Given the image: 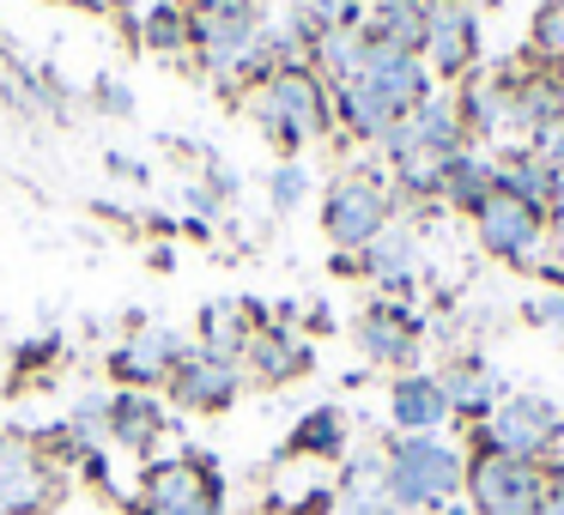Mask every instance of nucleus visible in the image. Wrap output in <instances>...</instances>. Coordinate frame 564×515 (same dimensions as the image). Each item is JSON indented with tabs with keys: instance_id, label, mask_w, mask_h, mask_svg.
I'll return each instance as SVG.
<instances>
[{
	"instance_id": "obj_1",
	"label": "nucleus",
	"mask_w": 564,
	"mask_h": 515,
	"mask_svg": "<svg viewBox=\"0 0 564 515\" xmlns=\"http://www.w3.org/2000/svg\"><path fill=\"white\" fill-rule=\"evenodd\" d=\"M382 485H389L394 509H437L455 503V491L467 485V461L437 437H394L382 454Z\"/></svg>"
},
{
	"instance_id": "obj_2",
	"label": "nucleus",
	"mask_w": 564,
	"mask_h": 515,
	"mask_svg": "<svg viewBox=\"0 0 564 515\" xmlns=\"http://www.w3.org/2000/svg\"><path fill=\"white\" fill-rule=\"evenodd\" d=\"M256 122L280 146H304L310 134H328L334 98L310 67H280V74H268L256 86Z\"/></svg>"
},
{
	"instance_id": "obj_3",
	"label": "nucleus",
	"mask_w": 564,
	"mask_h": 515,
	"mask_svg": "<svg viewBox=\"0 0 564 515\" xmlns=\"http://www.w3.org/2000/svg\"><path fill=\"white\" fill-rule=\"evenodd\" d=\"M479 442L498 449V454H516V461L546 467L552 454H558V442H564V413L546 401V394H503L498 413L486 418V430H479Z\"/></svg>"
},
{
	"instance_id": "obj_4",
	"label": "nucleus",
	"mask_w": 564,
	"mask_h": 515,
	"mask_svg": "<svg viewBox=\"0 0 564 515\" xmlns=\"http://www.w3.org/2000/svg\"><path fill=\"white\" fill-rule=\"evenodd\" d=\"M467 497H474V515H540L546 473L534 461H516L479 442V454L467 461Z\"/></svg>"
},
{
	"instance_id": "obj_5",
	"label": "nucleus",
	"mask_w": 564,
	"mask_h": 515,
	"mask_svg": "<svg viewBox=\"0 0 564 515\" xmlns=\"http://www.w3.org/2000/svg\"><path fill=\"white\" fill-rule=\"evenodd\" d=\"M322 224L340 249H370L389 231V188L377 176H340L322 200Z\"/></svg>"
},
{
	"instance_id": "obj_6",
	"label": "nucleus",
	"mask_w": 564,
	"mask_h": 515,
	"mask_svg": "<svg viewBox=\"0 0 564 515\" xmlns=\"http://www.w3.org/2000/svg\"><path fill=\"white\" fill-rule=\"evenodd\" d=\"M365 79L370 91H377L382 103H389L394 116H413L419 103L431 98V67H425V55H413V50H394V43H370L365 37Z\"/></svg>"
},
{
	"instance_id": "obj_7",
	"label": "nucleus",
	"mask_w": 564,
	"mask_h": 515,
	"mask_svg": "<svg viewBox=\"0 0 564 515\" xmlns=\"http://www.w3.org/2000/svg\"><path fill=\"white\" fill-rule=\"evenodd\" d=\"M50 497H62V479L50 473V461L25 437H7L0 442V515H43Z\"/></svg>"
},
{
	"instance_id": "obj_8",
	"label": "nucleus",
	"mask_w": 564,
	"mask_h": 515,
	"mask_svg": "<svg viewBox=\"0 0 564 515\" xmlns=\"http://www.w3.org/2000/svg\"><path fill=\"white\" fill-rule=\"evenodd\" d=\"M425 67L443 79L467 74L474 67V13H467V0H431V13H425Z\"/></svg>"
},
{
	"instance_id": "obj_9",
	"label": "nucleus",
	"mask_w": 564,
	"mask_h": 515,
	"mask_svg": "<svg viewBox=\"0 0 564 515\" xmlns=\"http://www.w3.org/2000/svg\"><path fill=\"white\" fill-rule=\"evenodd\" d=\"M419 346H425V328H419L401 304H370L365 316H358V352H365L370 364L406 370L419 358Z\"/></svg>"
},
{
	"instance_id": "obj_10",
	"label": "nucleus",
	"mask_w": 564,
	"mask_h": 515,
	"mask_svg": "<svg viewBox=\"0 0 564 515\" xmlns=\"http://www.w3.org/2000/svg\"><path fill=\"white\" fill-rule=\"evenodd\" d=\"M474 219H479V243L498 261H528L540 249V231H546V219H540L534 207H522V200H510V195H491Z\"/></svg>"
},
{
	"instance_id": "obj_11",
	"label": "nucleus",
	"mask_w": 564,
	"mask_h": 515,
	"mask_svg": "<svg viewBox=\"0 0 564 515\" xmlns=\"http://www.w3.org/2000/svg\"><path fill=\"white\" fill-rule=\"evenodd\" d=\"M237 388H243L237 364L207 358V352H188L183 364L171 370V401L188 406V413H225V406L237 401Z\"/></svg>"
},
{
	"instance_id": "obj_12",
	"label": "nucleus",
	"mask_w": 564,
	"mask_h": 515,
	"mask_svg": "<svg viewBox=\"0 0 564 515\" xmlns=\"http://www.w3.org/2000/svg\"><path fill=\"white\" fill-rule=\"evenodd\" d=\"M183 340L176 333H164V328H152V333H134L128 346H116V358H110V370L128 382V388H152V382H171V370L183 364Z\"/></svg>"
},
{
	"instance_id": "obj_13",
	"label": "nucleus",
	"mask_w": 564,
	"mask_h": 515,
	"mask_svg": "<svg viewBox=\"0 0 564 515\" xmlns=\"http://www.w3.org/2000/svg\"><path fill=\"white\" fill-rule=\"evenodd\" d=\"M389 418L406 430V437H431V430L449 418V394H443L437 376H413V370H406V376L389 388Z\"/></svg>"
},
{
	"instance_id": "obj_14",
	"label": "nucleus",
	"mask_w": 564,
	"mask_h": 515,
	"mask_svg": "<svg viewBox=\"0 0 564 515\" xmlns=\"http://www.w3.org/2000/svg\"><path fill=\"white\" fill-rule=\"evenodd\" d=\"M437 382H443V394H449V413L455 418H474V425H486V418L498 413V401L510 394L486 364H479V358H455Z\"/></svg>"
},
{
	"instance_id": "obj_15",
	"label": "nucleus",
	"mask_w": 564,
	"mask_h": 515,
	"mask_svg": "<svg viewBox=\"0 0 564 515\" xmlns=\"http://www.w3.org/2000/svg\"><path fill=\"white\" fill-rule=\"evenodd\" d=\"M498 195L522 200V207H534L540 219H546V212L564 207V176L546 171L534 152H510V158L498 164Z\"/></svg>"
},
{
	"instance_id": "obj_16",
	"label": "nucleus",
	"mask_w": 564,
	"mask_h": 515,
	"mask_svg": "<svg viewBox=\"0 0 564 515\" xmlns=\"http://www.w3.org/2000/svg\"><path fill=\"white\" fill-rule=\"evenodd\" d=\"M425 13L431 0H370V19L358 31H365L370 43H394V50H425Z\"/></svg>"
},
{
	"instance_id": "obj_17",
	"label": "nucleus",
	"mask_w": 564,
	"mask_h": 515,
	"mask_svg": "<svg viewBox=\"0 0 564 515\" xmlns=\"http://www.w3.org/2000/svg\"><path fill=\"white\" fill-rule=\"evenodd\" d=\"M437 195L449 200V207L479 212L491 195H498V164L479 158V152H455V158L437 171Z\"/></svg>"
},
{
	"instance_id": "obj_18",
	"label": "nucleus",
	"mask_w": 564,
	"mask_h": 515,
	"mask_svg": "<svg viewBox=\"0 0 564 515\" xmlns=\"http://www.w3.org/2000/svg\"><path fill=\"white\" fill-rule=\"evenodd\" d=\"M358 267L377 285H389V292H406V280H413V267H419V237L401 231V224H389L370 249H358Z\"/></svg>"
},
{
	"instance_id": "obj_19",
	"label": "nucleus",
	"mask_w": 564,
	"mask_h": 515,
	"mask_svg": "<svg viewBox=\"0 0 564 515\" xmlns=\"http://www.w3.org/2000/svg\"><path fill=\"white\" fill-rule=\"evenodd\" d=\"M334 110H340V122L352 128L358 140H389L394 128L406 122V116H394L389 103H382L377 91L365 86V79H352V86H340V91H334Z\"/></svg>"
},
{
	"instance_id": "obj_20",
	"label": "nucleus",
	"mask_w": 564,
	"mask_h": 515,
	"mask_svg": "<svg viewBox=\"0 0 564 515\" xmlns=\"http://www.w3.org/2000/svg\"><path fill=\"white\" fill-rule=\"evenodd\" d=\"M243 358H249V370H256L261 382H292V376H304V370H310V346L297 340V333H280V328L256 333Z\"/></svg>"
},
{
	"instance_id": "obj_21",
	"label": "nucleus",
	"mask_w": 564,
	"mask_h": 515,
	"mask_svg": "<svg viewBox=\"0 0 564 515\" xmlns=\"http://www.w3.org/2000/svg\"><path fill=\"white\" fill-rule=\"evenodd\" d=\"M249 321H256V316H249V304H213L207 316H200V352L237 364V352H249V340H256Z\"/></svg>"
},
{
	"instance_id": "obj_22",
	"label": "nucleus",
	"mask_w": 564,
	"mask_h": 515,
	"mask_svg": "<svg viewBox=\"0 0 564 515\" xmlns=\"http://www.w3.org/2000/svg\"><path fill=\"white\" fill-rule=\"evenodd\" d=\"M159 430H164V413H159L152 394L128 388V394H116V401H110V437L122 442V449H152Z\"/></svg>"
},
{
	"instance_id": "obj_23",
	"label": "nucleus",
	"mask_w": 564,
	"mask_h": 515,
	"mask_svg": "<svg viewBox=\"0 0 564 515\" xmlns=\"http://www.w3.org/2000/svg\"><path fill=\"white\" fill-rule=\"evenodd\" d=\"M292 454L340 461V454H346V413H340V406H316V413L297 418V430H292Z\"/></svg>"
},
{
	"instance_id": "obj_24",
	"label": "nucleus",
	"mask_w": 564,
	"mask_h": 515,
	"mask_svg": "<svg viewBox=\"0 0 564 515\" xmlns=\"http://www.w3.org/2000/svg\"><path fill=\"white\" fill-rule=\"evenodd\" d=\"M316 62H322V74H334V86H352L358 74H365V31L358 25H340V31H322L316 43Z\"/></svg>"
},
{
	"instance_id": "obj_25",
	"label": "nucleus",
	"mask_w": 564,
	"mask_h": 515,
	"mask_svg": "<svg viewBox=\"0 0 564 515\" xmlns=\"http://www.w3.org/2000/svg\"><path fill=\"white\" fill-rule=\"evenodd\" d=\"M147 43L152 50H188V13L183 7H176V0H159V7H152L147 13Z\"/></svg>"
},
{
	"instance_id": "obj_26",
	"label": "nucleus",
	"mask_w": 564,
	"mask_h": 515,
	"mask_svg": "<svg viewBox=\"0 0 564 515\" xmlns=\"http://www.w3.org/2000/svg\"><path fill=\"white\" fill-rule=\"evenodd\" d=\"M534 50L552 55V62H564V0H540V13H534Z\"/></svg>"
},
{
	"instance_id": "obj_27",
	"label": "nucleus",
	"mask_w": 564,
	"mask_h": 515,
	"mask_svg": "<svg viewBox=\"0 0 564 515\" xmlns=\"http://www.w3.org/2000/svg\"><path fill=\"white\" fill-rule=\"evenodd\" d=\"M528 152H534V158L546 164V171H558V176H564V116H552V122L540 128L534 140H528Z\"/></svg>"
},
{
	"instance_id": "obj_28",
	"label": "nucleus",
	"mask_w": 564,
	"mask_h": 515,
	"mask_svg": "<svg viewBox=\"0 0 564 515\" xmlns=\"http://www.w3.org/2000/svg\"><path fill=\"white\" fill-rule=\"evenodd\" d=\"M304 195H310V176H304V164H280V171H273V207H280V212H292Z\"/></svg>"
},
{
	"instance_id": "obj_29",
	"label": "nucleus",
	"mask_w": 564,
	"mask_h": 515,
	"mask_svg": "<svg viewBox=\"0 0 564 515\" xmlns=\"http://www.w3.org/2000/svg\"><path fill=\"white\" fill-rule=\"evenodd\" d=\"M188 19H256V0H176Z\"/></svg>"
},
{
	"instance_id": "obj_30",
	"label": "nucleus",
	"mask_w": 564,
	"mask_h": 515,
	"mask_svg": "<svg viewBox=\"0 0 564 515\" xmlns=\"http://www.w3.org/2000/svg\"><path fill=\"white\" fill-rule=\"evenodd\" d=\"M528 321H540V328H552L564 340V292H540L534 304H528Z\"/></svg>"
},
{
	"instance_id": "obj_31",
	"label": "nucleus",
	"mask_w": 564,
	"mask_h": 515,
	"mask_svg": "<svg viewBox=\"0 0 564 515\" xmlns=\"http://www.w3.org/2000/svg\"><path fill=\"white\" fill-rule=\"evenodd\" d=\"M540 473H546V497H540V515H564V454H552Z\"/></svg>"
},
{
	"instance_id": "obj_32",
	"label": "nucleus",
	"mask_w": 564,
	"mask_h": 515,
	"mask_svg": "<svg viewBox=\"0 0 564 515\" xmlns=\"http://www.w3.org/2000/svg\"><path fill=\"white\" fill-rule=\"evenodd\" d=\"M98 103H104L110 116H128V110H134V103H128V86H116V79H104V86H98Z\"/></svg>"
},
{
	"instance_id": "obj_33",
	"label": "nucleus",
	"mask_w": 564,
	"mask_h": 515,
	"mask_svg": "<svg viewBox=\"0 0 564 515\" xmlns=\"http://www.w3.org/2000/svg\"><path fill=\"white\" fill-rule=\"evenodd\" d=\"M225 503L219 497H200V503H183V509H159V515H219Z\"/></svg>"
},
{
	"instance_id": "obj_34",
	"label": "nucleus",
	"mask_w": 564,
	"mask_h": 515,
	"mask_svg": "<svg viewBox=\"0 0 564 515\" xmlns=\"http://www.w3.org/2000/svg\"><path fill=\"white\" fill-rule=\"evenodd\" d=\"M425 515H474L467 503H437V509H425Z\"/></svg>"
},
{
	"instance_id": "obj_35",
	"label": "nucleus",
	"mask_w": 564,
	"mask_h": 515,
	"mask_svg": "<svg viewBox=\"0 0 564 515\" xmlns=\"http://www.w3.org/2000/svg\"><path fill=\"white\" fill-rule=\"evenodd\" d=\"M62 7H79V0H62Z\"/></svg>"
}]
</instances>
